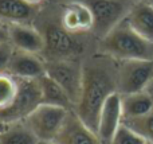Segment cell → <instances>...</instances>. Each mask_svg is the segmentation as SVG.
<instances>
[{
    "label": "cell",
    "mask_w": 153,
    "mask_h": 144,
    "mask_svg": "<svg viewBox=\"0 0 153 144\" xmlns=\"http://www.w3.org/2000/svg\"><path fill=\"white\" fill-rule=\"evenodd\" d=\"M82 92L74 110L90 128L97 132L101 108L106 98L117 92V69L103 58H93L82 65Z\"/></svg>",
    "instance_id": "1"
},
{
    "label": "cell",
    "mask_w": 153,
    "mask_h": 144,
    "mask_svg": "<svg viewBox=\"0 0 153 144\" xmlns=\"http://www.w3.org/2000/svg\"><path fill=\"white\" fill-rule=\"evenodd\" d=\"M100 51L117 61L153 59V43L137 34L125 19L101 38Z\"/></svg>",
    "instance_id": "2"
},
{
    "label": "cell",
    "mask_w": 153,
    "mask_h": 144,
    "mask_svg": "<svg viewBox=\"0 0 153 144\" xmlns=\"http://www.w3.org/2000/svg\"><path fill=\"white\" fill-rule=\"evenodd\" d=\"M153 80V59L120 61L117 67V92L121 96L146 90Z\"/></svg>",
    "instance_id": "3"
},
{
    "label": "cell",
    "mask_w": 153,
    "mask_h": 144,
    "mask_svg": "<svg viewBox=\"0 0 153 144\" xmlns=\"http://www.w3.org/2000/svg\"><path fill=\"white\" fill-rule=\"evenodd\" d=\"M90 7L94 16L93 31L100 38L110 32L120 22H122L132 7L134 0H83Z\"/></svg>",
    "instance_id": "4"
},
{
    "label": "cell",
    "mask_w": 153,
    "mask_h": 144,
    "mask_svg": "<svg viewBox=\"0 0 153 144\" xmlns=\"http://www.w3.org/2000/svg\"><path fill=\"white\" fill-rule=\"evenodd\" d=\"M42 104V90L39 78H19V90L11 107L0 112V121L5 124L24 120Z\"/></svg>",
    "instance_id": "5"
},
{
    "label": "cell",
    "mask_w": 153,
    "mask_h": 144,
    "mask_svg": "<svg viewBox=\"0 0 153 144\" xmlns=\"http://www.w3.org/2000/svg\"><path fill=\"white\" fill-rule=\"evenodd\" d=\"M71 109H65L61 107L48 104H40L36 109H34L24 121L39 139V142L54 140L58 132L61 131L67 113Z\"/></svg>",
    "instance_id": "6"
},
{
    "label": "cell",
    "mask_w": 153,
    "mask_h": 144,
    "mask_svg": "<svg viewBox=\"0 0 153 144\" xmlns=\"http://www.w3.org/2000/svg\"><path fill=\"white\" fill-rule=\"evenodd\" d=\"M46 74L50 75L65 89L75 107L82 92V65L71 59H51L46 62Z\"/></svg>",
    "instance_id": "7"
},
{
    "label": "cell",
    "mask_w": 153,
    "mask_h": 144,
    "mask_svg": "<svg viewBox=\"0 0 153 144\" xmlns=\"http://www.w3.org/2000/svg\"><path fill=\"white\" fill-rule=\"evenodd\" d=\"M124 113H122V96L114 92L106 98L100 112L97 123V135L101 143L108 144L113 139L116 132L122 125Z\"/></svg>",
    "instance_id": "8"
},
{
    "label": "cell",
    "mask_w": 153,
    "mask_h": 144,
    "mask_svg": "<svg viewBox=\"0 0 153 144\" xmlns=\"http://www.w3.org/2000/svg\"><path fill=\"white\" fill-rule=\"evenodd\" d=\"M53 142L56 144H102L97 132L90 128L74 109L69 110L61 131Z\"/></svg>",
    "instance_id": "9"
},
{
    "label": "cell",
    "mask_w": 153,
    "mask_h": 144,
    "mask_svg": "<svg viewBox=\"0 0 153 144\" xmlns=\"http://www.w3.org/2000/svg\"><path fill=\"white\" fill-rule=\"evenodd\" d=\"M46 48L53 59H69L79 51V43L73 32L67 31L63 26L50 24L45 34Z\"/></svg>",
    "instance_id": "10"
},
{
    "label": "cell",
    "mask_w": 153,
    "mask_h": 144,
    "mask_svg": "<svg viewBox=\"0 0 153 144\" xmlns=\"http://www.w3.org/2000/svg\"><path fill=\"white\" fill-rule=\"evenodd\" d=\"M7 73L18 78L38 80L46 74V62L40 59L38 54L15 48L10 63H8Z\"/></svg>",
    "instance_id": "11"
},
{
    "label": "cell",
    "mask_w": 153,
    "mask_h": 144,
    "mask_svg": "<svg viewBox=\"0 0 153 144\" xmlns=\"http://www.w3.org/2000/svg\"><path fill=\"white\" fill-rule=\"evenodd\" d=\"M8 34H10V42L18 50L40 54L46 48L45 35L30 24H10Z\"/></svg>",
    "instance_id": "12"
},
{
    "label": "cell",
    "mask_w": 153,
    "mask_h": 144,
    "mask_svg": "<svg viewBox=\"0 0 153 144\" xmlns=\"http://www.w3.org/2000/svg\"><path fill=\"white\" fill-rule=\"evenodd\" d=\"M62 26L73 34H81L93 30L94 16L83 0H74L66 5L62 13Z\"/></svg>",
    "instance_id": "13"
},
{
    "label": "cell",
    "mask_w": 153,
    "mask_h": 144,
    "mask_svg": "<svg viewBox=\"0 0 153 144\" xmlns=\"http://www.w3.org/2000/svg\"><path fill=\"white\" fill-rule=\"evenodd\" d=\"M38 5L30 4L27 0H0V23L30 24L36 15Z\"/></svg>",
    "instance_id": "14"
},
{
    "label": "cell",
    "mask_w": 153,
    "mask_h": 144,
    "mask_svg": "<svg viewBox=\"0 0 153 144\" xmlns=\"http://www.w3.org/2000/svg\"><path fill=\"white\" fill-rule=\"evenodd\" d=\"M125 20L137 34L153 43V4L136 1Z\"/></svg>",
    "instance_id": "15"
},
{
    "label": "cell",
    "mask_w": 153,
    "mask_h": 144,
    "mask_svg": "<svg viewBox=\"0 0 153 144\" xmlns=\"http://www.w3.org/2000/svg\"><path fill=\"white\" fill-rule=\"evenodd\" d=\"M40 90H42V104L55 105L65 109H74L71 98L65 92V89L50 75L45 74L39 78Z\"/></svg>",
    "instance_id": "16"
},
{
    "label": "cell",
    "mask_w": 153,
    "mask_h": 144,
    "mask_svg": "<svg viewBox=\"0 0 153 144\" xmlns=\"http://www.w3.org/2000/svg\"><path fill=\"white\" fill-rule=\"evenodd\" d=\"M153 109V98L146 90L122 96L124 120L141 117Z\"/></svg>",
    "instance_id": "17"
},
{
    "label": "cell",
    "mask_w": 153,
    "mask_h": 144,
    "mask_svg": "<svg viewBox=\"0 0 153 144\" xmlns=\"http://www.w3.org/2000/svg\"><path fill=\"white\" fill-rule=\"evenodd\" d=\"M39 139L35 136L24 120L7 124L1 134V144H38Z\"/></svg>",
    "instance_id": "18"
},
{
    "label": "cell",
    "mask_w": 153,
    "mask_h": 144,
    "mask_svg": "<svg viewBox=\"0 0 153 144\" xmlns=\"http://www.w3.org/2000/svg\"><path fill=\"white\" fill-rule=\"evenodd\" d=\"M19 90V78L10 73H0V112L13 102Z\"/></svg>",
    "instance_id": "19"
},
{
    "label": "cell",
    "mask_w": 153,
    "mask_h": 144,
    "mask_svg": "<svg viewBox=\"0 0 153 144\" xmlns=\"http://www.w3.org/2000/svg\"><path fill=\"white\" fill-rule=\"evenodd\" d=\"M122 123L126 124L132 129H134L137 134H140L149 143H153V109L146 115L141 116V117L124 120Z\"/></svg>",
    "instance_id": "20"
},
{
    "label": "cell",
    "mask_w": 153,
    "mask_h": 144,
    "mask_svg": "<svg viewBox=\"0 0 153 144\" xmlns=\"http://www.w3.org/2000/svg\"><path fill=\"white\" fill-rule=\"evenodd\" d=\"M108 144H149V142L144 139L140 134H137L134 129L122 123V125L116 132L113 139Z\"/></svg>",
    "instance_id": "21"
},
{
    "label": "cell",
    "mask_w": 153,
    "mask_h": 144,
    "mask_svg": "<svg viewBox=\"0 0 153 144\" xmlns=\"http://www.w3.org/2000/svg\"><path fill=\"white\" fill-rule=\"evenodd\" d=\"M13 51H15V47L11 42H5L0 45V73L7 72L8 63L11 61Z\"/></svg>",
    "instance_id": "22"
},
{
    "label": "cell",
    "mask_w": 153,
    "mask_h": 144,
    "mask_svg": "<svg viewBox=\"0 0 153 144\" xmlns=\"http://www.w3.org/2000/svg\"><path fill=\"white\" fill-rule=\"evenodd\" d=\"M10 42V34H8V26L0 23V45Z\"/></svg>",
    "instance_id": "23"
},
{
    "label": "cell",
    "mask_w": 153,
    "mask_h": 144,
    "mask_svg": "<svg viewBox=\"0 0 153 144\" xmlns=\"http://www.w3.org/2000/svg\"><path fill=\"white\" fill-rule=\"evenodd\" d=\"M146 92H148L149 94L152 96V98H153V80L151 81V84L148 85V88H146Z\"/></svg>",
    "instance_id": "24"
},
{
    "label": "cell",
    "mask_w": 153,
    "mask_h": 144,
    "mask_svg": "<svg viewBox=\"0 0 153 144\" xmlns=\"http://www.w3.org/2000/svg\"><path fill=\"white\" fill-rule=\"evenodd\" d=\"M27 1H28L30 4H34V5H39L40 3L43 1V0H27Z\"/></svg>",
    "instance_id": "25"
},
{
    "label": "cell",
    "mask_w": 153,
    "mask_h": 144,
    "mask_svg": "<svg viewBox=\"0 0 153 144\" xmlns=\"http://www.w3.org/2000/svg\"><path fill=\"white\" fill-rule=\"evenodd\" d=\"M5 128H7V124L3 123V121H0V134H3V132L5 131Z\"/></svg>",
    "instance_id": "26"
},
{
    "label": "cell",
    "mask_w": 153,
    "mask_h": 144,
    "mask_svg": "<svg viewBox=\"0 0 153 144\" xmlns=\"http://www.w3.org/2000/svg\"><path fill=\"white\" fill-rule=\"evenodd\" d=\"M38 144H56V143H54L53 140H47V142H39Z\"/></svg>",
    "instance_id": "27"
},
{
    "label": "cell",
    "mask_w": 153,
    "mask_h": 144,
    "mask_svg": "<svg viewBox=\"0 0 153 144\" xmlns=\"http://www.w3.org/2000/svg\"><path fill=\"white\" fill-rule=\"evenodd\" d=\"M0 144H1V134H0Z\"/></svg>",
    "instance_id": "28"
}]
</instances>
